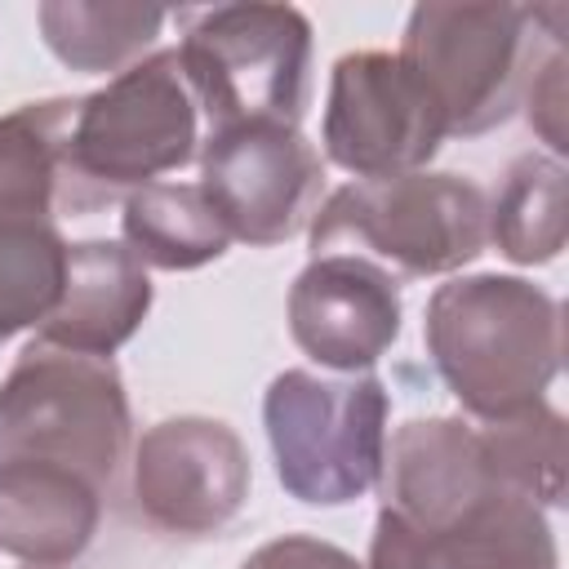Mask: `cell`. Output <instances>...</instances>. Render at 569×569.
<instances>
[{
    "instance_id": "obj_3",
    "label": "cell",
    "mask_w": 569,
    "mask_h": 569,
    "mask_svg": "<svg viewBox=\"0 0 569 569\" xmlns=\"http://www.w3.org/2000/svg\"><path fill=\"white\" fill-rule=\"evenodd\" d=\"M489 244V196L458 173H400L338 187L311 213V253H360L391 276H449Z\"/></svg>"
},
{
    "instance_id": "obj_23",
    "label": "cell",
    "mask_w": 569,
    "mask_h": 569,
    "mask_svg": "<svg viewBox=\"0 0 569 569\" xmlns=\"http://www.w3.org/2000/svg\"><path fill=\"white\" fill-rule=\"evenodd\" d=\"M240 569H365L356 556H347L342 547L311 538V533H284L262 542Z\"/></svg>"
},
{
    "instance_id": "obj_1",
    "label": "cell",
    "mask_w": 569,
    "mask_h": 569,
    "mask_svg": "<svg viewBox=\"0 0 569 569\" xmlns=\"http://www.w3.org/2000/svg\"><path fill=\"white\" fill-rule=\"evenodd\" d=\"M427 356L458 405L498 422L547 396L560 373V302L520 276H458L440 284L422 320Z\"/></svg>"
},
{
    "instance_id": "obj_21",
    "label": "cell",
    "mask_w": 569,
    "mask_h": 569,
    "mask_svg": "<svg viewBox=\"0 0 569 569\" xmlns=\"http://www.w3.org/2000/svg\"><path fill=\"white\" fill-rule=\"evenodd\" d=\"M67 240L53 222H0V342L40 329L62 298Z\"/></svg>"
},
{
    "instance_id": "obj_13",
    "label": "cell",
    "mask_w": 569,
    "mask_h": 569,
    "mask_svg": "<svg viewBox=\"0 0 569 569\" xmlns=\"http://www.w3.org/2000/svg\"><path fill=\"white\" fill-rule=\"evenodd\" d=\"M556 533L542 507L498 493L445 529H413L378 511L365 569H556Z\"/></svg>"
},
{
    "instance_id": "obj_20",
    "label": "cell",
    "mask_w": 569,
    "mask_h": 569,
    "mask_svg": "<svg viewBox=\"0 0 569 569\" xmlns=\"http://www.w3.org/2000/svg\"><path fill=\"white\" fill-rule=\"evenodd\" d=\"M489 467L498 485L516 498H529L533 507H560L565 502V418L538 400L511 418L480 427Z\"/></svg>"
},
{
    "instance_id": "obj_14",
    "label": "cell",
    "mask_w": 569,
    "mask_h": 569,
    "mask_svg": "<svg viewBox=\"0 0 569 569\" xmlns=\"http://www.w3.org/2000/svg\"><path fill=\"white\" fill-rule=\"evenodd\" d=\"M151 311L147 267L120 240H80L67 244V280L49 320L36 329V342L111 360Z\"/></svg>"
},
{
    "instance_id": "obj_9",
    "label": "cell",
    "mask_w": 569,
    "mask_h": 569,
    "mask_svg": "<svg viewBox=\"0 0 569 569\" xmlns=\"http://www.w3.org/2000/svg\"><path fill=\"white\" fill-rule=\"evenodd\" d=\"M200 191L231 240L271 249L298 236L320 209L325 164L298 124L253 120L209 129L200 147Z\"/></svg>"
},
{
    "instance_id": "obj_12",
    "label": "cell",
    "mask_w": 569,
    "mask_h": 569,
    "mask_svg": "<svg viewBox=\"0 0 569 569\" xmlns=\"http://www.w3.org/2000/svg\"><path fill=\"white\" fill-rule=\"evenodd\" d=\"M382 507L413 529H445L507 493L489 467L480 427L462 418H413L387 436Z\"/></svg>"
},
{
    "instance_id": "obj_10",
    "label": "cell",
    "mask_w": 569,
    "mask_h": 569,
    "mask_svg": "<svg viewBox=\"0 0 569 569\" xmlns=\"http://www.w3.org/2000/svg\"><path fill=\"white\" fill-rule=\"evenodd\" d=\"M133 502L147 525L178 538L227 529L249 502L244 440L200 413H178L147 427L133 445Z\"/></svg>"
},
{
    "instance_id": "obj_22",
    "label": "cell",
    "mask_w": 569,
    "mask_h": 569,
    "mask_svg": "<svg viewBox=\"0 0 569 569\" xmlns=\"http://www.w3.org/2000/svg\"><path fill=\"white\" fill-rule=\"evenodd\" d=\"M520 98L529 102V124L542 133V142L560 160V151H565V49L560 44H551L547 58H538Z\"/></svg>"
},
{
    "instance_id": "obj_8",
    "label": "cell",
    "mask_w": 569,
    "mask_h": 569,
    "mask_svg": "<svg viewBox=\"0 0 569 569\" xmlns=\"http://www.w3.org/2000/svg\"><path fill=\"white\" fill-rule=\"evenodd\" d=\"M445 138L431 93L400 53L356 49L333 62L320 142L338 169L360 182L418 173Z\"/></svg>"
},
{
    "instance_id": "obj_2",
    "label": "cell",
    "mask_w": 569,
    "mask_h": 569,
    "mask_svg": "<svg viewBox=\"0 0 569 569\" xmlns=\"http://www.w3.org/2000/svg\"><path fill=\"white\" fill-rule=\"evenodd\" d=\"M196 111L178 49H156L102 89L76 98V116L62 138L58 209L93 213L151 187L160 173L182 169L200 142Z\"/></svg>"
},
{
    "instance_id": "obj_16",
    "label": "cell",
    "mask_w": 569,
    "mask_h": 569,
    "mask_svg": "<svg viewBox=\"0 0 569 569\" xmlns=\"http://www.w3.org/2000/svg\"><path fill=\"white\" fill-rule=\"evenodd\" d=\"M120 231H124V249L142 267H160V271H196L222 258L231 244L200 182H151L124 196Z\"/></svg>"
},
{
    "instance_id": "obj_7",
    "label": "cell",
    "mask_w": 569,
    "mask_h": 569,
    "mask_svg": "<svg viewBox=\"0 0 569 569\" xmlns=\"http://www.w3.org/2000/svg\"><path fill=\"white\" fill-rule=\"evenodd\" d=\"M400 58L431 93L449 138L498 129L538 67V13L525 4H418Z\"/></svg>"
},
{
    "instance_id": "obj_4",
    "label": "cell",
    "mask_w": 569,
    "mask_h": 569,
    "mask_svg": "<svg viewBox=\"0 0 569 569\" xmlns=\"http://www.w3.org/2000/svg\"><path fill=\"white\" fill-rule=\"evenodd\" d=\"M129 396L111 360L31 338L0 382V467H67L107 493L129 458Z\"/></svg>"
},
{
    "instance_id": "obj_6",
    "label": "cell",
    "mask_w": 569,
    "mask_h": 569,
    "mask_svg": "<svg viewBox=\"0 0 569 569\" xmlns=\"http://www.w3.org/2000/svg\"><path fill=\"white\" fill-rule=\"evenodd\" d=\"M178 62L209 129L276 120L298 124L307 107L311 22L293 4H218L182 13Z\"/></svg>"
},
{
    "instance_id": "obj_11",
    "label": "cell",
    "mask_w": 569,
    "mask_h": 569,
    "mask_svg": "<svg viewBox=\"0 0 569 569\" xmlns=\"http://www.w3.org/2000/svg\"><path fill=\"white\" fill-rule=\"evenodd\" d=\"M400 284L360 253L311 258L289 289V333L320 365L360 373L400 338Z\"/></svg>"
},
{
    "instance_id": "obj_19",
    "label": "cell",
    "mask_w": 569,
    "mask_h": 569,
    "mask_svg": "<svg viewBox=\"0 0 569 569\" xmlns=\"http://www.w3.org/2000/svg\"><path fill=\"white\" fill-rule=\"evenodd\" d=\"M569 236V200H565V164L556 156H520L511 160L493 204H489V240L516 267H542L565 249Z\"/></svg>"
},
{
    "instance_id": "obj_17",
    "label": "cell",
    "mask_w": 569,
    "mask_h": 569,
    "mask_svg": "<svg viewBox=\"0 0 569 569\" xmlns=\"http://www.w3.org/2000/svg\"><path fill=\"white\" fill-rule=\"evenodd\" d=\"M76 98L22 102L0 116V222H49L62 196V138Z\"/></svg>"
},
{
    "instance_id": "obj_18",
    "label": "cell",
    "mask_w": 569,
    "mask_h": 569,
    "mask_svg": "<svg viewBox=\"0 0 569 569\" xmlns=\"http://www.w3.org/2000/svg\"><path fill=\"white\" fill-rule=\"evenodd\" d=\"M164 9L156 4H116V0H44L36 9L40 36L58 62L71 71H124L147 58L164 27Z\"/></svg>"
},
{
    "instance_id": "obj_5",
    "label": "cell",
    "mask_w": 569,
    "mask_h": 569,
    "mask_svg": "<svg viewBox=\"0 0 569 569\" xmlns=\"http://www.w3.org/2000/svg\"><path fill=\"white\" fill-rule=\"evenodd\" d=\"M262 422L284 493L307 507H347L382 476L387 387L373 373L284 369L262 396Z\"/></svg>"
},
{
    "instance_id": "obj_15",
    "label": "cell",
    "mask_w": 569,
    "mask_h": 569,
    "mask_svg": "<svg viewBox=\"0 0 569 569\" xmlns=\"http://www.w3.org/2000/svg\"><path fill=\"white\" fill-rule=\"evenodd\" d=\"M102 489L67 467H0V551L31 569H62L84 556L102 525Z\"/></svg>"
}]
</instances>
